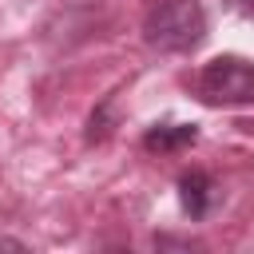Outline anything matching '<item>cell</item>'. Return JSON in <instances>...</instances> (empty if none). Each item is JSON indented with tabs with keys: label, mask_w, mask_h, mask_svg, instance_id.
Returning <instances> with one entry per match:
<instances>
[{
	"label": "cell",
	"mask_w": 254,
	"mask_h": 254,
	"mask_svg": "<svg viewBox=\"0 0 254 254\" xmlns=\"http://www.w3.org/2000/svg\"><path fill=\"white\" fill-rule=\"evenodd\" d=\"M206 36V12L198 0H159L143 16V40L159 52H190Z\"/></svg>",
	"instance_id": "1"
},
{
	"label": "cell",
	"mask_w": 254,
	"mask_h": 254,
	"mask_svg": "<svg viewBox=\"0 0 254 254\" xmlns=\"http://www.w3.org/2000/svg\"><path fill=\"white\" fill-rule=\"evenodd\" d=\"M194 91L210 107H246L254 103V64L246 56H214L202 64Z\"/></svg>",
	"instance_id": "2"
},
{
	"label": "cell",
	"mask_w": 254,
	"mask_h": 254,
	"mask_svg": "<svg viewBox=\"0 0 254 254\" xmlns=\"http://www.w3.org/2000/svg\"><path fill=\"white\" fill-rule=\"evenodd\" d=\"M179 202H183V210H187L190 218H206L210 206L218 202L214 179H210L206 171H187V175L179 179Z\"/></svg>",
	"instance_id": "3"
},
{
	"label": "cell",
	"mask_w": 254,
	"mask_h": 254,
	"mask_svg": "<svg viewBox=\"0 0 254 254\" xmlns=\"http://www.w3.org/2000/svg\"><path fill=\"white\" fill-rule=\"evenodd\" d=\"M198 139V131L190 123H163V127H151L143 135V147L147 151H159V155H171V151H183Z\"/></svg>",
	"instance_id": "4"
},
{
	"label": "cell",
	"mask_w": 254,
	"mask_h": 254,
	"mask_svg": "<svg viewBox=\"0 0 254 254\" xmlns=\"http://www.w3.org/2000/svg\"><path fill=\"white\" fill-rule=\"evenodd\" d=\"M0 250H28L20 238H8V234H0Z\"/></svg>",
	"instance_id": "5"
},
{
	"label": "cell",
	"mask_w": 254,
	"mask_h": 254,
	"mask_svg": "<svg viewBox=\"0 0 254 254\" xmlns=\"http://www.w3.org/2000/svg\"><path fill=\"white\" fill-rule=\"evenodd\" d=\"M238 12H246V16H254V0H230Z\"/></svg>",
	"instance_id": "6"
}]
</instances>
